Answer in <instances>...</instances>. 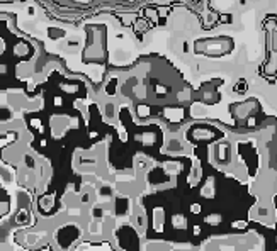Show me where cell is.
Segmentation results:
<instances>
[{"instance_id":"ba28073f","label":"cell","mask_w":277,"mask_h":251,"mask_svg":"<svg viewBox=\"0 0 277 251\" xmlns=\"http://www.w3.org/2000/svg\"><path fill=\"white\" fill-rule=\"evenodd\" d=\"M235 228H245V222H233Z\"/></svg>"},{"instance_id":"277c9868","label":"cell","mask_w":277,"mask_h":251,"mask_svg":"<svg viewBox=\"0 0 277 251\" xmlns=\"http://www.w3.org/2000/svg\"><path fill=\"white\" fill-rule=\"evenodd\" d=\"M164 221H165L164 210H162V209H157V210H155V222H153V224H155V229H157V231H162V229H164V228H162V226H164Z\"/></svg>"},{"instance_id":"7a4b0ae2","label":"cell","mask_w":277,"mask_h":251,"mask_svg":"<svg viewBox=\"0 0 277 251\" xmlns=\"http://www.w3.org/2000/svg\"><path fill=\"white\" fill-rule=\"evenodd\" d=\"M53 204H55V197H53V195H45L43 199H39V209H43L45 212L51 210Z\"/></svg>"},{"instance_id":"5b68a950","label":"cell","mask_w":277,"mask_h":251,"mask_svg":"<svg viewBox=\"0 0 277 251\" xmlns=\"http://www.w3.org/2000/svg\"><path fill=\"white\" fill-rule=\"evenodd\" d=\"M185 224H187L185 217H182V216H173V228H175V229H185Z\"/></svg>"},{"instance_id":"9c48e42d","label":"cell","mask_w":277,"mask_h":251,"mask_svg":"<svg viewBox=\"0 0 277 251\" xmlns=\"http://www.w3.org/2000/svg\"><path fill=\"white\" fill-rule=\"evenodd\" d=\"M109 251H119V250H112V248H109Z\"/></svg>"},{"instance_id":"52a82bcc","label":"cell","mask_w":277,"mask_h":251,"mask_svg":"<svg viewBox=\"0 0 277 251\" xmlns=\"http://www.w3.org/2000/svg\"><path fill=\"white\" fill-rule=\"evenodd\" d=\"M199 210H201L199 205H196V204L192 205V212H194V214H199Z\"/></svg>"},{"instance_id":"8992f818","label":"cell","mask_w":277,"mask_h":251,"mask_svg":"<svg viewBox=\"0 0 277 251\" xmlns=\"http://www.w3.org/2000/svg\"><path fill=\"white\" fill-rule=\"evenodd\" d=\"M220 221H221L220 216H208L206 217V222H208V224H220Z\"/></svg>"},{"instance_id":"6da1fadb","label":"cell","mask_w":277,"mask_h":251,"mask_svg":"<svg viewBox=\"0 0 277 251\" xmlns=\"http://www.w3.org/2000/svg\"><path fill=\"white\" fill-rule=\"evenodd\" d=\"M82 229L77 224H65L55 233V243L60 251H70V248L80 240Z\"/></svg>"},{"instance_id":"3957f363","label":"cell","mask_w":277,"mask_h":251,"mask_svg":"<svg viewBox=\"0 0 277 251\" xmlns=\"http://www.w3.org/2000/svg\"><path fill=\"white\" fill-rule=\"evenodd\" d=\"M29 221H31L29 210H19V214L15 216V224H19V226H27Z\"/></svg>"}]
</instances>
